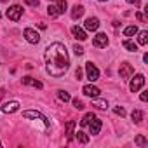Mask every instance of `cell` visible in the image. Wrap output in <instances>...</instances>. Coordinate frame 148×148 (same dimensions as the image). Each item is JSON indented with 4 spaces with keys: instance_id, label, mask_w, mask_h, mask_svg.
Masks as SVG:
<instances>
[{
    "instance_id": "836d02e7",
    "label": "cell",
    "mask_w": 148,
    "mask_h": 148,
    "mask_svg": "<svg viewBox=\"0 0 148 148\" xmlns=\"http://www.w3.org/2000/svg\"><path fill=\"white\" fill-rule=\"evenodd\" d=\"M136 18H138L139 21H143V14H141V12H136Z\"/></svg>"
},
{
    "instance_id": "4fadbf2b",
    "label": "cell",
    "mask_w": 148,
    "mask_h": 148,
    "mask_svg": "<svg viewBox=\"0 0 148 148\" xmlns=\"http://www.w3.org/2000/svg\"><path fill=\"white\" fill-rule=\"evenodd\" d=\"M101 125H103V122H101L99 119H94V120H91V124H89L91 134H92V136H94V134H99V131H101Z\"/></svg>"
},
{
    "instance_id": "ffe728a7",
    "label": "cell",
    "mask_w": 148,
    "mask_h": 148,
    "mask_svg": "<svg viewBox=\"0 0 148 148\" xmlns=\"http://www.w3.org/2000/svg\"><path fill=\"white\" fill-rule=\"evenodd\" d=\"M92 106H98L99 110H106L108 108V101L106 99H92Z\"/></svg>"
},
{
    "instance_id": "484cf974",
    "label": "cell",
    "mask_w": 148,
    "mask_h": 148,
    "mask_svg": "<svg viewBox=\"0 0 148 148\" xmlns=\"http://www.w3.org/2000/svg\"><path fill=\"white\" fill-rule=\"evenodd\" d=\"M146 143H148V141H146V138H145V136H141V134H139V136H136V145H139V146H145Z\"/></svg>"
},
{
    "instance_id": "7c38bea8",
    "label": "cell",
    "mask_w": 148,
    "mask_h": 148,
    "mask_svg": "<svg viewBox=\"0 0 148 148\" xmlns=\"http://www.w3.org/2000/svg\"><path fill=\"white\" fill-rule=\"evenodd\" d=\"M84 26H86V30H89V32H96V30L99 28V19H98V18H87Z\"/></svg>"
},
{
    "instance_id": "cb8c5ba5",
    "label": "cell",
    "mask_w": 148,
    "mask_h": 148,
    "mask_svg": "<svg viewBox=\"0 0 148 148\" xmlns=\"http://www.w3.org/2000/svg\"><path fill=\"white\" fill-rule=\"evenodd\" d=\"M136 33H138V28H136V26H127V28L124 30V35H125V37H134Z\"/></svg>"
},
{
    "instance_id": "4dcf8cb0",
    "label": "cell",
    "mask_w": 148,
    "mask_h": 148,
    "mask_svg": "<svg viewBox=\"0 0 148 148\" xmlns=\"http://www.w3.org/2000/svg\"><path fill=\"white\" fill-rule=\"evenodd\" d=\"M75 77H77L79 80L82 79V70H80V68H77V71H75Z\"/></svg>"
},
{
    "instance_id": "e0dca14e",
    "label": "cell",
    "mask_w": 148,
    "mask_h": 148,
    "mask_svg": "<svg viewBox=\"0 0 148 148\" xmlns=\"http://www.w3.org/2000/svg\"><path fill=\"white\" fill-rule=\"evenodd\" d=\"M122 45H124V47H125L129 52H136V51H138V44H136L134 40H131V38L124 40V42H122Z\"/></svg>"
},
{
    "instance_id": "8fae6325",
    "label": "cell",
    "mask_w": 148,
    "mask_h": 148,
    "mask_svg": "<svg viewBox=\"0 0 148 148\" xmlns=\"http://www.w3.org/2000/svg\"><path fill=\"white\" fill-rule=\"evenodd\" d=\"M19 110V103L18 101H9V103H4L2 105V112L4 113H14Z\"/></svg>"
},
{
    "instance_id": "8d00e7d4",
    "label": "cell",
    "mask_w": 148,
    "mask_h": 148,
    "mask_svg": "<svg viewBox=\"0 0 148 148\" xmlns=\"http://www.w3.org/2000/svg\"><path fill=\"white\" fill-rule=\"evenodd\" d=\"M0 145H2V143H0Z\"/></svg>"
},
{
    "instance_id": "d4e9b609",
    "label": "cell",
    "mask_w": 148,
    "mask_h": 148,
    "mask_svg": "<svg viewBox=\"0 0 148 148\" xmlns=\"http://www.w3.org/2000/svg\"><path fill=\"white\" fill-rule=\"evenodd\" d=\"M58 98H59L63 103H68V101L71 99V98H70V94H68L66 91H58Z\"/></svg>"
},
{
    "instance_id": "d6a6232c",
    "label": "cell",
    "mask_w": 148,
    "mask_h": 148,
    "mask_svg": "<svg viewBox=\"0 0 148 148\" xmlns=\"http://www.w3.org/2000/svg\"><path fill=\"white\" fill-rule=\"evenodd\" d=\"M148 99V94H146V91L145 92H141V101H146Z\"/></svg>"
},
{
    "instance_id": "52a82bcc",
    "label": "cell",
    "mask_w": 148,
    "mask_h": 148,
    "mask_svg": "<svg viewBox=\"0 0 148 148\" xmlns=\"http://www.w3.org/2000/svg\"><path fill=\"white\" fill-rule=\"evenodd\" d=\"M23 117H25V119H35V120L38 119V120H42V122L45 124V127H49V120H47V119H45L40 112H35V110H26V112H23Z\"/></svg>"
},
{
    "instance_id": "9a60e30c",
    "label": "cell",
    "mask_w": 148,
    "mask_h": 148,
    "mask_svg": "<svg viewBox=\"0 0 148 148\" xmlns=\"http://www.w3.org/2000/svg\"><path fill=\"white\" fill-rule=\"evenodd\" d=\"M23 84L25 86H32L35 89H42V82H38V80H35L32 77H23Z\"/></svg>"
},
{
    "instance_id": "2e32d148",
    "label": "cell",
    "mask_w": 148,
    "mask_h": 148,
    "mask_svg": "<svg viewBox=\"0 0 148 148\" xmlns=\"http://www.w3.org/2000/svg\"><path fill=\"white\" fill-rule=\"evenodd\" d=\"M84 11H86V9H84L82 5H79V4H77V5H73V9H71V18H73V19L82 18V16H84Z\"/></svg>"
},
{
    "instance_id": "ac0fdd59",
    "label": "cell",
    "mask_w": 148,
    "mask_h": 148,
    "mask_svg": "<svg viewBox=\"0 0 148 148\" xmlns=\"http://www.w3.org/2000/svg\"><path fill=\"white\" fill-rule=\"evenodd\" d=\"M136 35H138V44H139V45H146V44H148V32H146V30L138 32Z\"/></svg>"
},
{
    "instance_id": "8992f818",
    "label": "cell",
    "mask_w": 148,
    "mask_h": 148,
    "mask_svg": "<svg viewBox=\"0 0 148 148\" xmlns=\"http://www.w3.org/2000/svg\"><path fill=\"white\" fill-rule=\"evenodd\" d=\"M143 86H145V75L138 73V75H134V79L131 80V84H129V89H131L132 92H138V91H139Z\"/></svg>"
},
{
    "instance_id": "e575fe53",
    "label": "cell",
    "mask_w": 148,
    "mask_h": 148,
    "mask_svg": "<svg viewBox=\"0 0 148 148\" xmlns=\"http://www.w3.org/2000/svg\"><path fill=\"white\" fill-rule=\"evenodd\" d=\"M0 2H9V0H0Z\"/></svg>"
},
{
    "instance_id": "277c9868",
    "label": "cell",
    "mask_w": 148,
    "mask_h": 148,
    "mask_svg": "<svg viewBox=\"0 0 148 148\" xmlns=\"http://www.w3.org/2000/svg\"><path fill=\"white\" fill-rule=\"evenodd\" d=\"M86 73H87V79H89L91 82H96V80L99 79V70H98L91 61L86 63Z\"/></svg>"
},
{
    "instance_id": "4316f807",
    "label": "cell",
    "mask_w": 148,
    "mask_h": 148,
    "mask_svg": "<svg viewBox=\"0 0 148 148\" xmlns=\"http://www.w3.org/2000/svg\"><path fill=\"white\" fill-rule=\"evenodd\" d=\"M113 112H115L117 115H120V117H125V110H124L122 106H115V108H113Z\"/></svg>"
},
{
    "instance_id": "3957f363",
    "label": "cell",
    "mask_w": 148,
    "mask_h": 148,
    "mask_svg": "<svg viewBox=\"0 0 148 148\" xmlns=\"http://www.w3.org/2000/svg\"><path fill=\"white\" fill-rule=\"evenodd\" d=\"M119 73H120V79H124V80H129V79L134 75V68H132V64H129V63L125 61V63H122V64H120V68H119Z\"/></svg>"
},
{
    "instance_id": "d590c367",
    "label": "cell",
    "mask_w": 148,
    "mask_h": 148,
    "mask_svg": "<svg viewBox=\"0 0 148 148\" xmlns=\"http://www.w3.org/2000/svg\"><path fill=\"white\" fill-rule=\"evenodd\" d=\"M99 2H106V0H99Z\"/></svg>"
},
{
    "instance_id": "30bf717a",
    "label": "cell",
    "mask_w": 148,
    "mask_h": 148,
    "mask_svg": "<svg viewBox=\"0 0 148 148\" xmlns=\"http://www.w3.org/2000/svg\"><path fill=\"white\" fill-rule=\"evenodd\" d=\"M82 92L86 94V96H89V98H98L99 96V87H96V86H92V84H89V86H84V89H82Z\"/></svg>"
},
{
    "instance_id": "5b68a950",
    "label": "cell",
    "mask_w": 148,
    "mask_h": 148,
    "mask_svg": "<svg viewBox=\"0 0 148 148\" xmlns=\"http://www.w3.org/2000/svg\"><path fill=\"white\" fill-rule=\"evenodd\" d=\"M21 14H23V7L18 5V4H14V5H11V7L7 9V18H9L11 21H19Z\"/></svg>"
},
{
    "instance_id": "83f0119b",
    "label": "cell",
    "mask_w": 148,
    "mask_h": 148,
    "mask_svg": "<svg viewBox=\"0 0 148 148\" xmlns=\"http://www.w3.org/2000/svg\"><path fill=\"white\" fill-rule=\"evenodd\" d=\"M73 51H75V54H77V56H82V54H84V47H82V45H79V44L73 47Z\"/></svg>"
},
{
    "instance_id": "ba28073f",
    "label": "cell",
    "mask_w": 148,
    "mask_h": 148,
    "mask_svg": "<svg viewBox=\"0 0 148 148\" xmlns=\"http://www.w3.org/2000/svg\"><path fill=\"white\" fill-rule=\"evenodd\" d=\"M23 35H25V38H26L30 44H38V42H40V35H38L35 30H32V28H25Z\"/></svg>"
},
{
    "instance_id": "f1b7e54d",
    "label": "cell",
    "mask_w": 148,
    "mask_h": 148,
    "mask_svg": "<svg viewBox=\"0 0 148 148\" xmlns=\"http://www.w3.org/2000/svg\"><path fill=\"white\" fill-rule=\"evenodd\" d=\"M73 106H75L77 110H82V108H84V103H82L80 99H73Z\"/></svg>"
},
{
    "instance_id": "1f68e13d",
    "label": "cell",
    "mask_w": 148,
    "mask_h": 148,
    "mask_svg": "<svg viewBox=\"0 0 148 148\" xmlns=\"http://www.w3.org/2000/svg\"><path fill=\"white\" fill-rule=\"evenodd\" d=\"M139 2L141 0H127V4H131V5H139Z\"/></svg>"
},
{
    "instance_id": "7402d4cb",
    "label": "cell",
    "mask_w": 148,
    "mask_h": 148,
    "mask_svg": "<svg viewBox=\"0 0 148 148\" xmlns=\"http://www.w3.org/2000/svg\"><path fill=\"white\" fill-rule=\"evenodd\" d=\"M131 119H132L136 124H139V122L143 120V112H141V110H132V113H131Z\"/></svg>"
},
{
    "instance_id": "5bb4252c",
    "label": "cell",
    "mask_w": 148,
    "mask_h": 148,
    "mask_svg": "<svg viewBox=\"0 0 148 148\" xmlns=\"http://www.w3.org/2000/svg\"><path fill=\"white\" fill-rule=\"evenodd\" d=\"M71 35L75 37L77 40H86V38H87L86 32H84V30H82L80 26H73V28H71Z\"/></svg>"
},
{
    "instance_id": "d6986e66",
    "label": "cell",
    "mask_w": 148,
    "mask_h": 148,
    "mask_svg": "<svg viewBox=\"0 0 148 148\" xmlns=\"http://www.w3.org/2000/svg\"><path fill=\"white\" fill-rule=\"evenodd\" d=\"M75 134V138H77V141L79 143H82V145H86V143H89V136L86 134V132H82V131H79V132H73Z\"/></svg>"
},
{
    "instance_id": "7a4b0ae2",
    "label": "cell",
    "mask_w": 148,
    "mask_h": 148,
    "mask_svg": "<svg viewBox=\"0 0 148 148\" xmlns=\"http://www.w3.org/2000/svg\"><path fill=\"white\" fill-rule=\"evenodd\" d=\"M66 7H68L66 0H56V4H51V5L47 7V14H49L51 18H58L59 14H63V12L66 11Z\"/></svg>"
},
{
    "instance_id": "f546056e",
    "label": "cell",
    "mask_w": 148,
    "mask_h": 148,
    "mask_svg": "<svg viewBox=\"0 0 148 148\" xmlns=\"http://www.w3.org/2000/svg\"><path fill=\"white\" fill-rule=\"evenodd\" d=\"M25 2H26L28 5H32V7H38V4H40L38 0H25Z\"/></svg>"
},
{
    "instance_id": "603a6c76",
    "label": "cell",
    "mask_w": 148,
    "mask_h": 148,
    "mask_svg": "<svg viewBox=\"0 0 148 148\" xmlns=\"http://www.w3.org/2000/svg\"><path fill=\"white\" fill-rule=\"evenodd\" d=\"M73 129H75V122L70 120V122L66 124V136H68V139H71V136H73Z\"/></svg>"
},
{
    "instance_id": "9c48e42d",
    "label": "cell",
    "mask_w": 148,
    "mask_h": 148,
    "mask_svg": "<svg viewBox=\"0 0 148 148\" xmlns=\"http://www.w3.org/2000/svg\"><path fill=\"white\" fill-rule=\"evenodd\" d=\"M92 44H94V47H99V49L106 47V45H108V37H106V33H98V35L92 38Z\"/></svg>"
},
{
    "instance_id": "44dd1931",
    "label": "cell",
    "mask_w": 148,
    "mask_h": 148,
    "mask_svg": "<svg viewBox=\"0 0 148 148\" xmlns=\"http://www.w3.org/2000/svg\"><path fill=\"white\" fill-rule=\"evenodd\" d=\"M94 119H96V115H94L92 112H91V113H86V115L82 117V120H80V124H82V125L86 127V125H89V124H91V120H94Z\"/></svg>"
},
{
    "instance_id": "6da1fadb",
    "label": "cell",
    "mask_w": 148,
    "mask_h": 148,
    "mask_svg": "<svg viewBox=\"0 0 148 148\" xmlns=\"http://www.w3.org/2000/svg\"><path fill=\"white\" fill-rule=\"evenodd\" d=\"M70 68V58L66 47L59 42L51 44L45 49V70L51 77H63Z\"/></svg>"
}]
</instances>
